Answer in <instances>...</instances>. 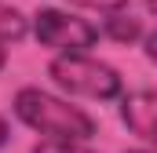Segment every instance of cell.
<instances>
[{
    "mask_svg": "<svg viewBox=\"0 0 157 153\" xmlns=\"http://www.w3.org/2000/svg\"><path fill=\"white\" fill-rule=\"evenodd\" d=\"M15 117L48 139H70V142L95 139V120L80 106H70L66 99L40 91V88H18L15 91Z\"/></svg>",
    "mask_w": 157,
    "mask_h": 153,
    "instance_id": "obj_1",
    "label": "cell"
},
{
    "mask_svg": "<svg viewBox=\"0 0 157 153\" xmlns=\"http://www.w3.org/2000/svg\"><path fill=\"white\" fill-rule=\"evenodd\" d=\"M48 76L66 95H80V99L110 102V99L121 95V73L113 66L84 55V51H59L48 66Z\"/></svg>",
    "mask_w": 157,
    "mask_h": 153,
    "instance_id": "obj_2",
    "label": "cell"
},
{
    "mask_svg": "<svg viewBox=\"0 0 157 153\" xmlns=\"http://www.w3.org/2000/svg\"><path fill=\"white\" fill-rule=\"evenodd\" d=\"M33 37L51 51H88V47H95L99 29L88 18H77V15H70L62 7H37Z\"/></svg>",
    "mask_w": 157,
    "mask_h": 153,
    "instance_id": "obj_3",
    "label": "cell"
},
{
    "mask_svg": "<svg viewBox=\"0 0 157 153\" xmlns=\"http://www.w3.org/2000/svg\"><path fill=\"white\" fill-rule=\"evenodd\" d=\"M154 110H157V95L154 91H128V95H121V120L143 142L154 139Z\"/></svg>",
    "mask_w": 157,
    "mask_h": 153,
    "instance_id": "obj_4",
    "label": "cell"
},
{
    "mask_svg": "<svg viewBox=\"0 0 157 153\" xmlns=\"http://www.w3.org/2000/svg\"><path fill=\"white\" fill-rule=\"evenodd\" d=\"M146 33V22L139 18V15H132V11H106V22H102V37H110L113 44H124V47H132L135 40H143Z\"/></svg>",
    "mask_w": 157,
    "mask_h": 153,
    "instance_id": "obj_5",
    "label": "cell"
},
{
    "mask_svg": "<svg viewBox=\"0 0 157 153\" xmlns=\"http://www.w3.org/2000/svg\"><path fill=\"white\" fill-rule=\"evenodd\" d=\"M26 33H29V18L18 7L0 4V44H18L26 40Z\"/></svg>",
    "mask_w": 157,
    "mask_h": 153,
    "instance_id": "obj_6",
    "label": "cell"
},
{
    "mask_svg": "<svg viewBox=\"0 0 157 153\" xmlns=\"http://www.w3.org/2000/svg\"><path fill=\"white\" fill-rule=\"evenodd\" d=\"M33 153H95V150H88L84 142H70V139H44L33 146Z\"/></svg>",
    "mask_w": 157,
    "mask_h": 153,
    "instance_id": "obj_7",
    "label": "cell"
},
{
    "mask_svg": "<svg viewBox=\"0 0 157 153\" xmlns=\"http://www.w3.org/2000/svg\"><path fill=\"white\" fill-rule=\"evenodd\" d=\"M70 4H77V7H91V11H121V7H128L132 0H70Z\"/></svg>",
    "mask_w": 157,
    "mask_h": 153,
    "instance_id": "obj_8",
    "label": "cell"
},
{
    "mask_svg": "<svg viewBox=\"0 0 157 153\" xmlns=\"http://www.w3.org/2000/svg\"><path fill=\"white\" fill-rule=\"evenodd\" d=\"M7 135H11V128H7V120L0 117V146H7Z\"/></svg>",
    "mask_w": 157,
    "mask_h": 153,
    "instance_id": "obj_9",
    "label": "cell"
},
{
    "mask_svg": "<svg viewBox=\"0 0 157 153\" xmlns=\"http://www.w3.org/2000/svg\"><path fill=\"white\" fill-rule=\"evenodd\" d=\"M4 66H7V47L0 44V69H4Z\"/></svg>",
    "mask_w": 157,
    "mask_h": 153,
    "instance_id": "obj_10",
    "label": "cell"
},
{
    "mask_svg": "<svg viewBox=\"0 0 157 153\" xmlns=\"http://www.w3.org/2000/svg\"><path fill=\"white\" fill-rule=\"evenodd\" d=\"M124 153H150V150H124Z\"/></svg>",
    "mask_w": 157,
    "mask_h": 153,
    "instance_id": "obj_11",
    "label": "cell"
}]
</instances>
